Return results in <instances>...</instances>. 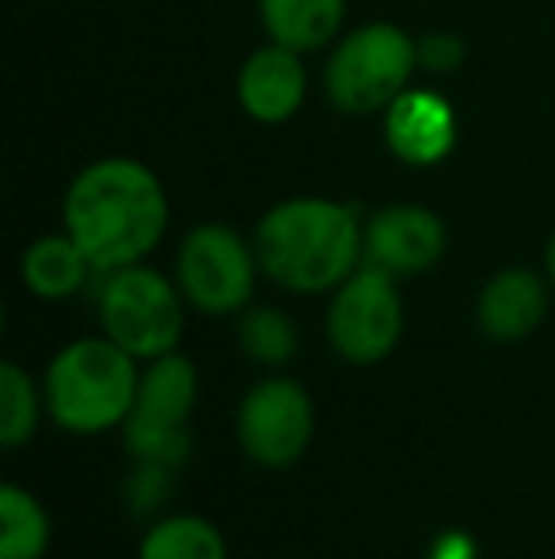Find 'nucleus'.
I'll return each mask as SVG.
<instances>
[{"instance_id": "1", "label": "nucleus", "mask_w": 555, "mask_h": 559, "mask_svg": "<svg viewBox=\"0 0 555 559\" xmlns=\"http://www.w3.org/2000/svg\"><path fill=\"white\" fill-rule=\"evenodd\" d=\"M61 225L99 274L134 266L168 233V194L148 164L104 156L76 171L61 202Z\"/></svg>"}, {"instance_id": "2", "label": "nucleus", "mask_w": 555, "mask_h": 559, "mask_svg": "<svg viewBox=\"0 0 555 559\" xmlns=\"http://www.w3.org/2000/svg\"><path fill=\"white\" fill-rule=\"evenodd\" d=\"M260 271L289 294H335L365 263V222L335 199H286L255 225Z\"/></svg>"}, {"instance_id": "3", "label": "nucleus", "mask_w": 555, "mask_h": 559, "mask_svg": "<svg viewBox=\"0 0 555 559\" xmlns=\"http://www.w3.org/2000/svg\"><path fill=\"white\" fill-rule=\"evenodd\" d=\"M137 384V358L114 338H73L46 366V415L69 435H107L130 419Z\"/></svg>"}, {"instance_id": "4", "label": "nucleus", "mask_w": 555, "mask_h": 559, "mask_svg": "<svg viewBox=\"0 0 555 559\" xmlns=\"http://www.w3.org/2000/svg\"><path fill=\"white\" fill-rule=\"evenodd\" d=\"M419 69V43L396 23H365L335 43L324 88L339 111L377 115L403 96Z\"/></svg>"}, {"instance_id": "5", "label": "nucleus", "mask_w": 555, "mask_h": 559, "mask_svg": "<svg viewBox=\"0 0 555 559\" xmlns=\"http://www.w3.org/2000/svg\"><path fill=\"white\" fill-rule=\"evenodd\" d=\"M183 289L145 263L107 271L99 286V324L137 361L164 358L183 338Z\"/></svg>"}, {"instance_id": "6", "label": "nucleus", "mask_w": 555, "mask_h": 559, "mask_svg": "<svg viewBox=\"0 0 555 559\" xmlns=\"http://www.w3.org/2000/svg\"><path fill=\"white\" fill-rule=\"evenodd\" d=\"M194 404H198V369L191 358L171 350L148 361L130 419L122 423L134 461L179 468L191 453Z\"/></svg>"}, {"instance_id": "7", "label": "nucleus", "mask_w": 555, "mask_h": 559, "mask_svg": "<svg viewBox=\"0 0 555 559\" xmlns=\"http://www.w3.org/2000/svg\"><path fill=\"white\" fill-rule=\"evenodd\" d=\"M260 255L229 225H198L183 236L176 255V282L186 305L206 317H232L244 312L255 294Z\"/></svg>"}, {"instance_id": "8", "label": "nucleus", "mask_w": 555, "mask_h": 559, "mask_svg": "<svg viewBox=\"0 0 555 559\" xmlns=\"http://www.w3.org/2000/svg\"><path fill=\"white\" fill-rule=\"evenodd\" d=\"M403 335V297L396 278L373 263H362L327 305V338L350 366H377L396 350Z\"/></svg>"}, {"instance_id": "9", "label": "nucleus", "mask_w": 555, "mask_h": 559, "mask_svg": "<svg viewBox=\"0 0 555 559\" xmlns=\"http://www.w3.org/2000/svg\"><path fill=\"white\" fill-rule=\"evenodd\" d=\"M316 427L312 396L293 377H263L237 412V442L263 468H289L304 456Z\"/></svg>"}, {"instance_id": "10", "label": "nucleus", "mask_w": 555, "mask_h": 559, "mask_svg": "<svg viewBox=\"0 0 555 559\" xmlns=\"http://www.w3.org/2000/svg\"><path fill=\"white\" fill-rule=\"evenodd\" d=\"M449 248L442 217L415 202H396L365 222V263L381 266L393 278H415L437 266Z\"/></svg>"}, {"instance_id": "11", "label": "nucleus", "mask_w": 555, "mask_h": 559, "mask_svg": "<svg viewBox=\"0 0 555 559\" xmlns=\"http://www.w3.org/2000/svg\"><path fill=\"white\" fill-rule=\"evenodd\" d=\"M385 141L411 168H434L457 145V111L442 92L408 88L385 111Z\"/></svg>"}, {"instance_id": "12", "label": "nucleus", "mask_w": 555, "mask_h": 559, "mask_svg": "<svg viewBox=\"0 0 555 559\" xmlns=\"http://www.w3.org/2000/svg\"><path fill=\"white\" fill-rule=\"evenodd\" d=\"M304 92H309V76H304L301 53L281 43L263 46V50H255L240 66L237 99L248 111V118H255L263 126L289 122L301 111Z\"/></svg>"}, {"instance_id": "13", "label": "nucleus", "mask_w": 555, "mask_h": 559, "mask_svg": "<svg viewBox=\"0 0 555 559\" xmlns=\"http://www.w3.org/2000/svg\"><path fill=\"white\" fill-rule=\"evenodd\" d=\"M548 286L529 266H506L483 282L475 297V324L495 343H521L544 324Z\"/></svg>"}, {"instance_id": "14", "label": "nucleus", "mask_w": 555, "mask_h": 559, "mask_svg": "<svg viewBox=\"0 0 555 559\" xmlns=\"http://www.w3.org/2000/svg\"><path fill=\"white\" fill-rule=\"evenodd\" d=\"M92 274H99L92 266V259L84 255V248L69 233H50L38 236L20 259V278L43 301H65V297L81 294L88 286Z\"/></svg>"}, {"instance_id": "15", "label": "nucleus", "mask_w": 555, "mask_h": 559, "mask_svg": "<svg viewBox=\"0 0 555 559\" xmlns=\"http://www.w3.org/2000/svg\"><path fill=\"white\" fill-rule=\"evenodd\" d=\"M260 20L270 43L312 53L335 43L347 20V0H260Z\"/></svg>"}, {"instance_id": "16", "label": "nucleus", "mask_w": 555, "mask_h": 559, "mask_svg": "<svg viewBox=\"0 0 555 559\" xmlns=\"http://www.w3.org/2000/svg\"><path fill=\"white\" fill-rule=\"evenodd\" d=\"M137 559H229V545L206 518L168 514L145 530Z\"/></svg>"}, {"instance_id": "17", "label": "nucleus", "mask_w": 555, "mask_h": 559, "mask_svg": "<svg viewBox=\"0 0 555 559\" xmlns=\"http://www.w3.org/2000/svg\"><path fill=\"white\" fill-rule=\"evenodd\" d=\"M50 548V518L43 502L15 484L0 487V559H43Z\"/></svg>"}, {"instance_id": "18", "label": "nucleus", "mask_w": 555, "mask_h": 559, "mask_svg": "<svg viewBox=\"0 0 555 559\" xmlns=\"http://www.w3.org/2000/svg\"><path fill=\"white\" fill-rule=\"evenodd\" d=\"M46 400L38 396L35 381L15 361L0 366V442L4 449H20L38 430Z\"/></svg>"}, {"instance_id": "19", "label": "nucleus", "mask_w": 555, "mask_h": 559, "mask_svg": "<svg viewBox=\"0 0 555 559\" xmlns=\"http://www.w3.org/2000/svg\"><path fill=\"white\" fill-rule=\"evenodd\" d=\"M240 346L248 350V358L260 361V366H286L289 358L297 354V328L293 320L286 317L281 309H248L240 317Z\"/></svg>"}, {"instance_id": "20", "label": "nucleus", "mask_w": 555, "mask_h": 559, "mask_svg": "<svg viewBox=\"0 0 555 559\" xmlns=\"http://www.w3.org/2000/svg\"><path fill=\"white\" fill-rule=\"evenodd\" d=\"M171 472H176V468H168V464L137 461V472L130 476V484H126V495H130V502H134L137 514H156V510L168 502Z\"/></svg>"}, {"instance_id": "21", "label": "nucleus", "mask_w": 555, "mask_h": 559, "mask_svg": "<svg viewBox=\"0 0 555 559\" xmlns=\"http://www.w3.org/2000/svg\"><path fill=\"white\" fill-rule=\"evenodd\" d=\"M464 66V43L453 31H430L426 38H419V69L426 73H453Z\"/></svg>"}, {"instance_id": "22", "label": "nucleus", "mask_w": 555, "mask_h": 559, "mask_svg": "<svg viewBox=\"0 0 555 559\" xmlns=\"http://www.w3.org/2000/svg\"><path fill=\"white\" fill-rule=\"evenodd\" d=\"M430 559H475V540L468 533H442L430 545Z\"/></svg>"}, {"instance_id": "23", "label": "nucleus", "mask_w": 555, "mask_h": 559, "mask_svg": "<svg viewBox=\"0 0 555 559\" xmlns=\"http://www.w3.org/2000/svg\"><path fill=\"white\" fill-rule=\"evenodd\" d=\"M544 263H548V282H552V289H555V236L548 240V255H544Z\"/></svg>"}]
</instances>
